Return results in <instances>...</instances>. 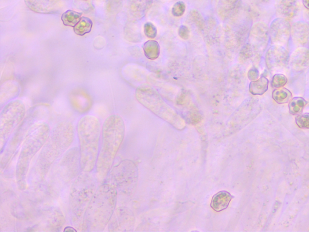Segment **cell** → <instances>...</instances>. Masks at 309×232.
Returning a JSON list of instances; mask_svg holds the SVG:
<instances>
[{"label": "cell", "mask_w": 309, "mask_h": 232, "mask_svg": "<svg viewBox=\"0 0 309 232\" xmlns=\"http://www.w3.org/2000/svg\"><path fill=\"white\" fill-rule=\"evenodd\" d=\"M74 139L72 123L62 121L51 130L49 137L28 173V185L38 188L46 182L55 163L70 148Z\"/></svg>", "instance_id": "6da1fadb"}, {"label": "cell", "mask_w": 309, "mask_h": 232, "mask_svg": "<svg viewBox=\"0 0 309 232\" xmlns=\"http://www.w3.org/2000/svg\"><path fill=\"white\" fill-rule=\"evenodd\" d=\"M125 135L124 119L118 114L109 116L103 124L101 145L95 168L100 183H104L113 168L114 160Z\"/></svg>", "instance_id": "7a4b0ae2"}, {"label": "cell", "mask_w": 309, "mask_h": 232, "mask_svg": "<svg viewBox=\"0 0 309 232\" xmlns=\"http://www.w3.org/2000/svg\"><path fill=\"white\" fill-rule=\"evenodd\" d=\"M118 197L113 186L107 183L99 185L85 212L81 231H104L116 210Z\"/></svg>", "instance_id": "3957f363"}, {"label": "cell", "mask_w": 309, "mask_h": 232, "mask_svg": "<svg viewBox=\"0 0 309 232\" xmlns=\"http://www.w3.org/2000/svg\"><path fill=\"white\" fill-rule=\"evenodd\" d=\"M50 132V126L46 123H36L22 143L17 159L15 174L17 188L19 191L26 190L31 163L46 142Z\"/></svg>", "instance_id": "277c9868"}, {"label": "cell", "mask_w": 309, "mask_h": 232, "mask_svg": "<svg viewBox=\"0 0 309 232\" xmlns=\"http://www.w3.org/2000/svg\"><path fill=\"white\" fill-rule=\"evenodd\" d=\"M102 126L96 117L86 115L77 125L81 171L92 173L95 170L101 145Z\"/></svg>", "instance_id": "5b68a950"}, {"label": "cell", "mask_w": 309, "mask_h": 232, "mask_svg": "<svg viewBox=\"0 0 309 232\" xmlns=\"http://www.w3.org/2000/svg\"><path fill=\"white\" fill-rule=\"evenodd\" d=\"M96 174L81 171L71 186L68 214L71 225L81 231L86 211L99 187Z\"/></svg>", "instance_id": "8992f818"}, {"label": "cell", "mask_w": 309, "mask_h": 232, "mask_svg": "<svg viewBox=\"0 0 309 232\" xmlns=\"http://www.w3.org/2000/svg\"><path fill=\"white\" fill-rule=\"evenodd\" d=\"M79 147L68 150L51 169L46 180L45 193L51 200L58 199L68 184L81 173Z\"/></svg>", "instance_id": "52a82bcc"}, {"label": "cell", "mask_w": 309, "mask_h": 232, "mask_svg": "<svg viewBox=\"0 0 309 232\" xmlns=\"http://www.w3.org/2000/svg\"><path fill=\"white\" fill-rule=\"evenodd\" d=\"M136 98L143 107L168 123L176 130L182 131L185 128V120L153 88L143 87L137 88Z\"/></svg>", "instance_id": "ba28073f"}, {"label": "cell", "mask_w": 309, "mask_h": 232, "mask_svg": "<svg viewBox=\"0 0 309 232\" xmlns=\"http://www.w3.org/2000/svg\"><path fill=\"white\" fill-rule=\"evenodd\" d=\"M45 111L44 108L36 107L31 109L30 113L25 116L21 124L16 128L4 150L1 153V170L3 171L6 168L14 157L19 152L22 143L26 138L28 133L33 126L39 122L42 121L45 117Z\"/></svg>", "instance_id": "9c48e42d"}, {"label": "cell", "mask_w": 309, "mask_h": 232, "mask_svg": "<svg viewBox=\"0 0 309 232\" xmlns=\"http://www.w3.org/2000/svg\"><path fill=\"white\" fill-rule=\"evenodd\" d=\"M139 180V170L131 160H122L111 168L107 183L116 189L118 196L131 197L135 194Z\"/></svg>", "instance_id": "30bf717a"}, {"label": "cell", "mask_w": 309, "mask_h": 232, "mask_svg": "<svg viewBox=\"0 0 309 232\" xmlns=\"http://www.w3.org/2000/svg\"><path fill=\"white\" fill-rule=\"evenodd\" d=\"M26 116V108L20 100H13L1 109L0 114V151L3 152L14 131Z\"/></svg>", "instance_id": "8fae6325"}, {"label": "cell", "mask_w": 309, "mask_h": 232, "mask_svg": "<svg viewBox=\"0 0 309 232\" xmlns=\"http://www.w3.org/2000/svg\"><path fill=\"white\" fill-rule=\"evenodd\" d=\"M133 212L125 206L116 208L107 226L109 232H131L135 227Z\"/></svg>", "instance_id": "7c38bea8"}, {"label": "cell", "mask_w": 309, "mask_h": 232, "mask_svg": "<svg viewBox=\"0 0 309 232\" xmlns=\"http://www.w3.org/2000/svg\"><path fill=\"white\" fill-rule=\"evenodd\" d=\"M290 61V54L283 45H272L266 53V65L271 71L283 70L287 67Z\"/></svg>", "instance_id": "4fadbf2b"}, {"label": "cell", "mask_w": 309, "mask_h": 232, "mask_svg": "<svg viewBox=\"0 0 309 232\" xmlns=\"http://www.w3.org/2000/svg\"><path fill=\"white\" fill-rule=\"evenodd\" d=\"M65 222V218L61 209L51 207L43 211L39 228L43 231L59 232L64 227Z\"/></svg>", "instance_id": "5bb4252c"}, {"label": "cell", "mask_w": 309, "mask_h": 232, "mask_svg": "<svg viewBox=\"0 0 309 232\" xmlns=\"http://www.w3.org/2000/svg\"><path fill=\"white\" fill-rule=\"evenodd\" d=\"M270 35L272 44L283 45L290 40L291 25L287 19L276 18L270 25Z\"/></svg>", "instance_id": "9a60e30c"}, {"label": "cell", "mask_w": 309, "mask_h": 232, "mask_svg": "<svg viewBox=\"0 0 309 232\" xmlns=\"http://www.w3.org/2000/svg\"><path fill=\"white\" fill-rule=\"evenodd\" d=\"M24 2L30 10L41 14L56 13L64 6L62 0H24Z\"/></svg>", "instance_id": "2e32d148"}, {"label": "cell", "mask_w": 309, "mask_h": 232, "mask_svg": "<svg viewBox=\"0 0 309 232\" xmlns=\"http://www.w3.org/2000/svg\"><path fill=\"white\" fill-rule=\"evenodd\" d=\"M253 101L245 102L229 120L228 127L234 130H240V128L245 127V122L250 121L251 117L253 115Z\"/></svg>", "instance_id": "e0dca14e"}, {"label": "cell", "mask_w": 309, "mask_h": 232, "mask_svg": "<svg viewBox=\"0 0 309 232\" xmlns=\"http://www.w3.org/2000/svg\"><path fill=\"white\" fill-rule=\"evenodd\" d=\"M291 36L294 43L299 46H305L309 43V24L305 22H297L291 27Z\"/></svg>", "instance_id": "ac0fdd59"}, {"label": "cell", "mask_w": 309, "mask_h": 232, "mask_svg": "<svg viewBox=\"0 0 309 232\" xmlns=\"http://www.w3.org/2000/svg\"><path fill=\"white\" fill-rule=\"evenodd\" d=\"M268 34L267 28L263 27L260 24L256 25L252 29L250 35L251 43L248 44L250 45L254 53H256V51H259V48H261L260 47H265L268 40Z\"/></svg>", "instance_id": "d6986e66"}, {"label": "cell", "mask_w": 309, "mask_h": 232, "mask_svg": "<svg viewBox=\"0 0 309 232\" xmlns=\"http://www.w3.org/2000/svg\"><path fill=\"white\" fill-rule=\"evenodd\" d=\"M20 91L19 85L15 81H7L1 85L0 91V104L1 109L2 106L6 105L8 102L19 95Z\"/></svg>", "instance_id": "ffe728a7"}, {"label": "cell", "mask_w": 309, "mask_h": 232, "mask_svg": "<svg viewBox=\"0 0 309 232\" xmlns=\"http://www.w3.org/2000/svg\"><path fill=\"white\" fill-rule=\"evenodd\" d=\"M290 64L294 70L301 71L309 67V50L305 47L298 48L290 56Z\"/></svg>", "instance_id": "44dd1931"}, {"label": "cell", "mask_w": 309, "mask_h": 232, "mask_svg": "<svg viewBox=\"0 0 309 232\" xmlns=\"http://www.w3.org/2000/svg\"><path fill=\"white\" fill-rule=\"evenodd\" d=\"M299 10L297 0H279L276 5L277 13L285 19L293 18Z\"/></svg>", "instance_id": "7402d4cb"}, {"label": "cell", "mask_w": 309, "mask_h": 232, "mask_svg": "<svg viewBox=\"0 0 309 232\" xmlns=\"http://www.w3.org/2000/svg\"><path fill=\"white\" fill-rule=\"evenodd\" d=\"M234 196L227 191H221L214 195L210 203L211 208L213 210L220 213L226 210L230 205Z\"/></svg>", "instance_id": "603a6c76"}, {"label": "cell", "mask_w": 309, "mask_h": 232, "mask_svg": "<svg viewBox=\"0 0 309 232\" xmlns=\"http://www.w3.org/2000/svg\"><path fill=\"white\" fill-rule=\"evenodd\" d=\"M70 97L71 104L77 112L85 113L91 107V99L87 94L82 93V91L81 93H73Z\"/></svg>", "instance_id": "cb8c5ba5"}, {"label": "cell", "mask_w": 309, "mask_h": 232, "mask_svg": "<svg viewBox=\"0 0 309 232\" xmlns=\"http://www.w3.org/2000/svg\"><path fill=\"white\" fill-rule=\"evenodd\" d=\"M151 2V0H130V11L134 18H142L150 7Z\"/></svg>", "instance_id": "d4e9b609"}, {"label": "cell", "mask_w": 309, "mask_h": 232, "mask_svg": "<svg viewBox=\"0 0 309 232\" xmlns=\"http://www.w3.org/2000/svg\"><path fill=\"white\" fill-rule=\"evenodd\" d=\"M269 80L265 76H261L256 81H251L249 91L254 96H262L268 90Z\"/></svg>", "instance_id": "484cf974"}, {"label": "cell", "mask_w": 309, "mask_h": 232, "mask_svg": "<svg viewBox=\"0 0 309 232\" xmlns=\"http://www.w3.org/2000/svg\"><path fill=\"white\" fill-rule=\"evenodd\" d=\"M125 35L129 41L137 42L141 41L142 34L140 25L135 21H132L127 24L125 28Z\"/></svg>", "instance_id": "4316f807"}, {"label": "cell", "mask_w": 309, "mask_h": 232, "mask_svg": "<svg viewBox=\"0 0 309 232\" xmlns=\"http://www.w3.org/2000/svg\"><path fill=\"white\" fill-rule=\"evenodd\" d=\"M143 51L146 57L149 59L155 60L160 54V46L158 42L154 40H149L143 45Z\"/></svg>", "instance_id": "83f0119b"}, {"label": "cell", "mask_w": 309, "mask_h": 232, "mask_svg": "<svg viewBox=\"0 0 309 232\" xmlns=\"http://www.w3.org/2000/svg\"><path fill=\"white\" fill-rule=\"evenodd\" d=\"M308 104V102L302 97H295L289 102V111L293 116H298L303 113V110Z\"/></svg>", "instance_id": "f1b7e54d"}, {"label": "cell", "mask_w": 309, "mask_h": 232, "mask_svg": "<svg viewBox=\"0 0 309 232\" xmlns=\"http://www.w3.org/2000/svg\"><path fill=\"white\" fill-rule=\"evenodd\" d=\"M274 101L279 104H288L293 97L290 90L286 88H276L272 94Z\"/></svg>", "instance_id": "f546056e"}, {"label": "cell", "mask_w": 309, "mask_h": 232, "mask_svg": "<svg viewBox=\"0 0 309 232\" xmlns=\"http://www.w3.org/2000/svg\"><path fill=\"white\" fill-rule=\"evenodd\" d=\"M93 21L87 17L82 16L78 23L74 27V33L77 35L84 36L90 33L93 27Z\"/></svg>", "instance_id": "4dcf8cb0"}, {"label": "cell", "mask_w": 309, "mask_h": 232, "mask_svg": "<svg viewBox=\"0 0 309 232\" xmlns=\"http://www.w3.org/2000/svg\"><path fill=\"white\" fill-rule=\"evenodd\" d=\"M82 13L68 10L62 14L61 19L66 26L74 27L82 18Z\"/></svg>", "instance_id": "1f68e13d"}, {"label": "cell", "mask_w": 309, "mask_h": 232, "mask_svg": "<svg viewBox=\"0 0 309 232\" xmlns=\"http://www.w3.org/2000/svg\"><path fill=\"white\" fill-rule=\"evenodd\" d=\"M287 82V77L284 74L277 73L274 74L273 78H272L271 84V87L274 88H279L285 87Z\"/></svg>", "instance_id": "d6a6232c"}, {"label": "cell", "mask_w": 309, "mask_h": 232, "mask_svg": "<svg viewBox=\"0 0 309 232\" xmlns=\"http://www.w3.org/2000/svg\"><path fill=\"white\" fill-rule=\"evenodd\" d=\"M296 123L298 127L303 130L309 129V113H302L296 117Z\"/></svg>", "instance_id": "836d02e7"}, {"label": "cell", "mask_w": 309, "mask_h": 232, "mask_svg": "<svg viewBox=\"0 0 309 232\" xmlns=\"http://www.w3.org/2000/svg\"><path fill=\"white\" fill-rule=\"evenodd\" d=\"M190 16L194 23L200 30H204L205 22L201 14L196 10H192L190 12Z\"/></svg>", "instance_id": "e575fe53"}, {"label": "cell", "mask_w": 309, "mask_h": 232, "mask_svg": "<svg viewBox=\"0 0 309 232\" xmlns=\"http://www.w3.org/2000/svg\"><path fill=\"white\" fill-rule=\"evenodd\" d=\"M186 9V5L183 1L176 2L171 8V13L174 16L180 17L184 15Z\"/></svg>", "instance_id": "d590c367"}, {"label": "cell", "mask_w": 309, "mask_h": 232, "mask_svg": "<svg viewBox=\"0 0 309 232\" xmlns=\"http://www.w3.org/2000/svg\"><path fill=\"white\" fill-rule=\"evenodd\" d=\"M144 33L148 38L154 39L156 36L158 31L154 24L148 22L144 25Z\"/></svg>", "instance_id": "8d00e7d4"}, {"label": "cell", "mask_w": 309, "mask_h": 232, "mask_svg": "<svg viewBox=\"0 0 309 232\" xmlns=\"http://www.w3.org/2000/svg\"><path fill=\"white\" fill-rule=\"evenodd\" d=\"M178 35L181 39L188 40L190 37V30L186 25H182L179 28Z\"/></svg>", "instance_id": "74e56055"}, {"label": "cell", "mask_w": 309, "mask_h": 232, "mask_svg": "<svg viewBox=\"0 0 309 232\" xmlns=\"http://www.w3.org/2000/svg\"><path fill=\"white\" fill-rule=\"evenodd\" d=\"M260 72L256 67H252L248 72V77L251 81H256L259 78Z\"/></svg>", "instance_id": "f35d334b"}, {"label": "cell", "mask_w": 309, "mask_h": 232, "mask_svg": "<svg viewBox=\"0 0 309 232\" xmlns=\"http://www.w3.org/2000/svg\"><path fill=\"white\" fill-rule=\"evenodd\" d=\"M303 3L306 8L309 9V0H303Z\"/></svg>", "instance_id": "ab89813d"}, {"label": "cell", "mask_w": 309, "mask_h": 232, "mask_svg": "<svg viewBox=\"0 0 309 232\" xmlns=\"http://www.w3.org/2000/svg\"><path fill=\"white\" fill-rule=\"evenodd\" d=\"M161 1H170V0H161Z\"/></svg>", "instance_id": "60d3db41"}, {"label": "cell", "mask_w": 309, "mask_h": 232, "mask_svg": "<svg viewBox=\"0 0 309 232\" xmlns=\"http://www.w3.org/2000/svg\"><path fill=\"white\" fill-rule=\"evenodd\" d=\"M84 1H88V0H84Z\"/></svg>", "instance_id": "b9f144b4"}, {"label": "cell", "mask_w": 309, "mask_h": 232, "mask_svg": "<svg viewBox=\"0 0 309 232\" xmlns=\"http://www.w3.org/2000/svg\"><path fill=\"white\" fill-rule=\"evenodd\" d=\"M101 1H104V0H101Z\"/></svg>", "instance_id": "7bdbcfd3"}]
</instances>
